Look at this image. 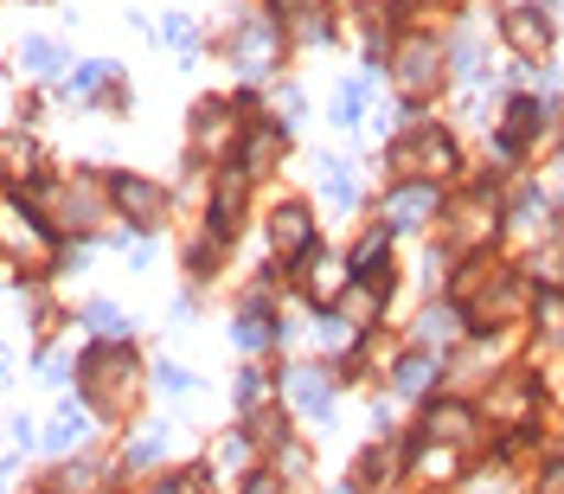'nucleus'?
Returning <instances> with one entry per match:
<instances>
[{
    "mask_svg": "<svg viewBox=\"0 0 564 494\" xmlns=\"http://www.w3.org/2000/svg\"><path fill=\"white\" fill-rule=\"evenodd\" d=\"M110 199L135 219L142 231H161L167 226V187H154V180H142V174H115L110 180Z\"/></svg>",
    "mask_w": 564,
    "mask_h": 494,
    "instance_id": "nucleus-3",
    "label": "nucleus"
},
{
    "mask_svg": "<svg viewBox=\"0 0 564 494\" xmlns=\"http://www.w3.org/2000/svg\"><path fill=\"white\" fill-rule=\"evenodd\" d=\"M417 437H423V443H443V450H455V443H468V437H475V411H468V405H455V398H450V405H430Z\"/></svg>",
    "mask_w": 564,
    "mask_h": 494,
    "instance_id": "nucleus-11",
    "label": "nucleus"
},
{
    "mask_svg": "<svg viewBox=\"0 0 564 494\" xmlns=\"http://www.w3.org/2000/svg\"><path fill=\"white\" fill-rule=\"evenodd\" d=\"M269 244H276L283 257H308V251H314V219H308V206H276V212H269Z\"/></svg>",
    "mask_w": 564,
    "mask_h": 494,
    "instance_id": "nucleus-10",
    "label": "nucleus"
},
{
    "mask_svg": "<svg viewBox=\"0 0 564 494\" xmlns=\"http://www.w3.org/2000/svg\"><path fill=\"white\" fill-rule=\"evenodd\" d=\"M539 494H564V457L552 462V469H545V475H539Z\"/></svg>",
    "mask_w": 564,
    "mask_h": 494,
    "instance_id": "nucleus-35",
    "label": "nucleus"
},
{
    "mask_svg": "<svg viewBox=\"0 0 564 494\" xmlns=\"http://www.w3.org/2000/svg\"><path fill=\"white\" fill-rule=\"evenodd\" d=\"M84 328H90V334H103V341H115V334H122L129 321H122V315H115L110 303H90V308H84Z\"/></svg>",
    "mask_w": 564,
    "mask_h": 494,
    "instance_id": "nucleus-27",
    "label": "nucleus"
},
{
    "mask_svg": "<svg viewBox=\"0 0 564 494\" xmlns=\"http://www.w3.org/2000/svg\"><path fill=\"white\" fill-rule=\"evenodd\" d=\"M507 39H513V52L539 58V52H545V39H552V26L539 20V7H513V13H507Z\"/></svg>",
    "mask_w": 564,
    "mask_h": 494,
    "instance_id": "nucleus-16",
    "label": "nucleus"
},
{
    "mask_svg": "<svg viewBox=\"0 0 564 494\" xmlns=\"http://www.w3.org/2000/svg\"><path fill=\"white\" fill-rule=\"evenodd\" d=\"M391 469H398L391 450H366V457L353 462V488H378V482H391Z\"/></svg>",
    "mask_w": 564,
    "mask_h": 494,
    "instance_id": "nucleus-22",
    "label": "nucleus"
},
{
    "mask_svg": "<svg viewBox=\"0 0 564 494\" xmlns=\"http://www.w3.org/2000/svg\"><path fill=\"white\" fill-rule=\"evenodd\" d=\"M391 167H398V174H450L455 167V142L450 135H436V129H417V135H405V142L391 149Z\"/></svg>",
    "mask_w": 564,
    "mask_h": 494,
    "instance_id": "nucleus-4",
    "label": "nucleus"
},
{
    "mask_svg": "<svg viewBox=\"0 0 564 494\" xmlns=\"http://www.w3.org/2000/svg\"><path fill=\"white\" fill-rule=\"evenodd\" d=\"M264 398H269V373H257V366H244V380H237V405H244V411H257Z\"/></svg>",
    "mask_w": 564,
    "mask_h": 494,
    "instance_id": "nucleus-28",
    "label": "nucleus"
},
{
    "mask_svg": "<svg viewBox=\"0 0 564 494\" xmlns=\"http://www.w3.org/2000/svg\"><path fill=\"white\" fill-rule=\"evenodd\" d=\"M161 450H167V424H148V430H142L135 443H122V462H129V469H148V462L161 457Z\"/></svg>",
    "mask_w": 564,
    "mask_h": 494,
    "instance_id": "nucleus-21",
    "label": "nucleus"
},
{
    "mask_svg": "<svg viewBox=\"0 0 564 494\" xmlns=\"http://www.w3.org/2000/svg\"><path fill=\"white\" fill-rule=\"evenodd\" d=\"M38 174V149L26 135H0V180H13V187H26Z\"/></svg>",
    "mask_w": 564,
    "mask_h": 494,
    "instance_id": "nucleus-17",
    "label": "nucleus"
},
{
    "mask_svg": "<svg viewBox=\"0 0 564 494\" xmlns=\"http://www.w3.org/2000/svg\"><path fill=\"white\" fill-rule=\"evenodd\" d=\"M462 334V308H430L423 321H417V341L430 347V341H455Z\"/></svg>",
    "mask_w": 564,
    "mask_h": 494,
    "instance_id": "nucleus-23",
    "label": "nucleus"
},
{
    "mask_svg": "<svg viewBox=\"0 0 564 494\" xmlns=\"http://www.w3.org/2000/svg\"><path fill=\"white\" fill-rule=\"evenodd\" d=\"M398 84H405L411 97H423L430 84H443V45L423 39V33L405 39V45H398Z\"/></svg>",
    "mask_w": 564,
    "mask_h": 494,
    "instance_id": "nucleus-6",
    "label": "nucleus"
},
{
    "mask_svg": "<svg viewBox=\"0 0 564 494\" xmlns=\"http://www.w3.org/2000/svg\"><path fill=\"white\" fill-rule=\"evenodd\" d=\"M532 405H539V380H527V373H507V380L488 392V418L494 424H539Z\"/></svg>",
    "mask_w": 564,
    "mask_h": 494,
    "instance_id": "nucleus-8",
    "label": "nucleus"
},
{
    "mask_svg": "<svg viewBox=\"0 0 564 494\" xmlns=\"http://www.w3.org/2000/svg\"><path fill=\"white\" fill-rule=\"evenodd\" d=\"M231 341H237V347H251V353H257L264 341H276V321L264 315V289H257L251 303H244L237 315H231Z\"/></svg>",
    "mask_w": 564,
    "mask_h": 494,
    "instance_id": "nucleus-14",
    "label": "nucleus"
},
{
    "mask_svg": "<svg viewBox=\"0 0 564 494\" xmlns=\"http://www.w3.org/2000/svg\"><path fill=\"white\" fill-rule=\"evenodd\" d=\"M237 494H283V475H276V469H251Z\"/></svg>",
    "mask_w": 564,
    "mask_h": 494,
    "instance_id": "nucleus-32",
    "label": "nucleus"
},
{
    "mask_svg": "<svg viewBox=\"0 0 564 494\" xmlns=\"http://www.w3.org/2000/svg\"><path fill=\"white\" fill-rule=\"evenodd\" d=\"M0 380H7V353H0Z\"/></svg>",
    "mask_w": 564,
    "mask_h": 494,
    "instance_id": "nucleus-36",
    "label": "nucleus"
},
{
    "mask_svg": "<svg viewBox=\"0 0 564 494\" xmlns=\"http://www.w3.org/2000/svg\"><path fill=\"white\" fill-rule=\"evenodd\" d=\"M33 206L52 219L58 231H84L103 219V193L90 187V180H65V187H38Z\"/></svg>",
    "mask_w": 564,
    "mask_h": 494,
    "instance_id": "nucleus-2",
    "label": "nucleus"
},
{
    "mask_svg": "<svg viewBox=\"0 0 564 494\" xmlns=\"http://www.w3.org/2000/svg\"><path fill=\"white\" fill-rule=\"evenodd\" d=\"M161 39H167V45H180V52H192V45H199V26H192L187 13H174V20L161 26Z\"/></svg>",
    "mask_w": 564,
    "mask_h": 494,
    "instance_id": "nucleus-31",
    "label": "nucleus"
},
{
    "mask_svg": "<svg viewBox=\"0 0 564 494\" xmlns=\"http://www.w3.org/2000/svg\"><path fill=\"white\" fill-rule=\"evenodd\" d=\"M154 385H161V392H192L199 380H192L187 366H174V360H161V366H154Z\"/></svg>",
    "mask_w": 564,
    "mask_h": 494,
    "instance_id": "nucleus-30",
    "label": "nucleus"
},
{
    "mask_svg": "<svg viewBox=\"0 0 564 494\" xmlns=\"http://www.w3.org/2000/svg\"><path fill=\"white\" fill-rule=\"evenodd\" d=\"M58 65H65V52H58L52 39H26V45H20V72L26 77H52Z\"/></svg>",
    "mask_w": 564,
    "mask_h": 494,
    "instance_id": "nucleus-20",
    "label": "nucleus"
},
{
    "mask_svg": "<svg viewBox=\"0 0 564 494\" xmlns=\"http://www.w3.org/2000/svg\"><path fill=\"white\" fill-rule=\"evenodd\" d=\"M84 437H90V405H65V411L52 418V430H45L52 450H71V443H84Z\"/></svg>",
    "mask_w": 564,
    "mask_h": 494,
    "instance_id": "nucleus-19",
    "label": "nucleus"
},
{
    "mask_svg": "<svg viewBox=\"0 0 564 494\" xmlns=\"http://www.w3.org/2000/svg\"><path fill=\"white\" fill-rule=\"evenodd\" d=\"M385 219L398 231H417L436 219V187H423V180H411V187H391V199H385Z\"/></svg>",
    "mask_w": 564,
    "mask_h": 494,
    "instance_id": "nucleus-12",
    "label": "nucleus"
},
{
    "mask_svg": "<svg viewBox=\"0 0 564 494\" xmlns=\"http://www.w3.org/2000/svg\"><path fill=\"white\" fill-rule=\"evenodd\" d=\"M77 380H84V398H90V405L115 411V405H122V385L135 392V353L122 341H97L77 360Z\"/></svg>",
    "mask_w": 564,
    "mask_h": 494,
    "instance_id": "nucleus-1",
    "label": "nucleus"
},
{
    "mask_svg": "<svg viewBox=\"0 0 564 494\" xmlns=\"http://www.w3.org/2000/svg\"><path fill=\"white\" fill-rule=\"evenodd\" d=\"M346 270L353 264H340V257H321V251H308V257H301V296H308V303H321V308H334L340 303V289H346Z\"/></svg>",
    "mask_w": 564,
    "mask_h": 494,
    "instance_id": "nucleus-9",
    "label": "nucleus"
},
{
    "mask_svg": "<svg viewBox=\"0 0 564 494\" xmlns=\"http://www.w3.org/2000/svg\"><path fill=\"white\" fill-rule=\"evenodd\" d=\"M269 154H276V129H257V135H251V149H244V174H264Z\"/></svg>",
    "mask_w": 564,
    "mask_h": 494,
    "instance_id": "nucleus-29",
    "label": "nucleus"
},
{
    "mask_svg": "<svg viewBox=\"0 0 564 494\" xmlns=\"http://www.w3.org/2000/svg\"><path fill=\"white\" fill-rule=\"evenodd\" d=\"M237 212H244V174H237V180H219V199H212V231H219V238H231V231H237Z\"/></svg>",
    "mask_w": 564,
    "mask_h": 494,
    "instance_id": "nucleus-18",
    "label": "nucleus"
},
{
    "mask_svg": "<svg viewBox=\"0 0 564 494\" xmlns=\"http://www.w3.org/2000/svg\"><path fill=\"white\" fill-rule=\"evenodd\" d=\"M276 39H283L276 20H244V26L231 33V65L244 77H264L269 65H276Z\"/></svg>",
    "mask_w": 564,
    "mask_h": 494,
    "instance_id": "nucleus-5",
    "label": "nucleus"
},
{
    "mask_svg": "<svg viewBox=\"0 0 564 494\" xmlns=\"http://www.w3.org/2000/svg\"><path fill=\"white\" fill-rule=\"evenodd\" d=\"M436 380H443V360H430V347H411V353L391 366V392H398V398H423Z\"/></svg>",
    "mask_w": 564,
    "mask_h": 494,
    "instance_id": "nucleus-13",
    "label": "nucleus"
},
{
    "mask_svg": "<svg viewBox=\"0 0 564 494\" xmlns=\"http://www.w3.org/2000/svg\"><path fill=\"white\" fill-rule=\"evenodd\" d=\"M378 308H385V289H378V283H353V289H340L334 315L346 321V328H373Z\"/></svg>",
    "mask_w": 564,
    "mask_h": 494,
    "instance_id": "nucleus-15",
    "label": "nucleus"
},
{
    "mask_svg": "<svg viewBox=\"0 0 564 494\" xmlns=\"http://www.w3.org/2000/svg\"><path fill=\"white\" fill-rule=\"evenodd\" d=\"M110 77H115V65H103V58H97V65H84V72L65 77V90H71V97H90V90H103Z\"/></svg>",
    "mask_w": 564,
    "mask_h": 494,
    "instance_id": "nucleus-26",
    "label": "nucleus"
},
{
    "mask_svg": "<svg viewBox=\"0 0 564 494\" xmlns=\"http://www.w3.org/2000/svg\"><path fill=\"white\" fill-rule=\"evenodd\" d=\"M321 167H328V174H321V193H328L334 206H353V199H360V187H353V167H346V161H321Z\"/></svg>",
    "mask_w": 564,
    "mask_h": 494,
    "instance_id": "nucleus-24",
    "label": "nucleus"
},
{
    "mask_svg": "<svg viewBox=\"0 0 564 494\" xmlns=\"http://www.w3.org/2000/svg\"><path fill=\"white\" fill-rule=\"evenodd\" d=\"M219 135H225V103H206L199 122H192V142L199 149H219Z\"/></svg>",
    "mask_w": 564,
    "mask_h": 494,
    "instance_id": "nucleus-25",
    "label": "nucleus"
},
{
    "mask_svg": "<svg viewBox=\"0 0 564 494\" xmlns=\"http://www.w3.org/2000/svg\"><path fill=\"white\" fill-rule=\"evenodd\" d=\"M206 488V482H199V469H192V475H167V482H154L148 494H199Z\"/></svg>",
    "mask_w": 564,
    "mask_h": 494,
    "instance_id": "nucleus-33",
    "label": "nucleus"
},
{
    "mask_svg": "<svg viewBox=\"0 0 564 494\" xmlns=\"http://www.w3.org/2000/svg\"><path fill=\"white\" fill-rule=\"evenodd\" d=\"M283 392H289V405H296L301 418H334V380H328V366H296L283 380Z\"/></svg>",
    "mask_w": 564,
    "mask_h": 494,
    "instance_id": "nucleus-7",
    "label": "nucleus"
},
{
    "mask_svg": "<svg viewBox=\"0 0 564 494\" xmlns=\"http://www.w3.org/2000/svg\"><path fill=\"white\" fill-rule=\"evenodd\" d=\"M276 462H283L289 475H301V469H308V450H301V443H283V457H276Z\"/></svg>",
    "mask_w": 564,
    "mask_h": 494,
    "instance_id": "nucleus-34",
    "label": "nucleus"
}]
</instances>
